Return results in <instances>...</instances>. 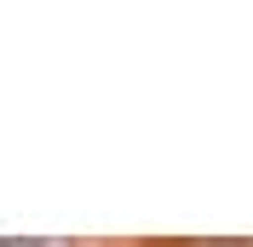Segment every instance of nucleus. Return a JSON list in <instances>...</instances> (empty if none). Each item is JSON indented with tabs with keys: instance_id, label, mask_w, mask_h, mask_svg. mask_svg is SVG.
Instances as JSON below:
<instances>
[{
	"instance_id": "obj_1",
	"label": "nucleus",
	"mask_w": 253,
	"mask_h": 247,
	"mask_svg": "<svg viewBox=\"0 0 253 247\" xmlns=\"http://www.w3.org/2000/svg\"><path fill=\"white\" fill-rule=\"evenodd\" d=\"M0 247H41V242H29V236H0Z\"/></svg>"
}]
</instances>
